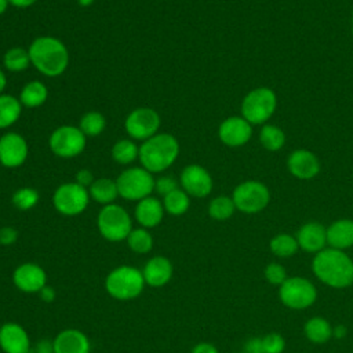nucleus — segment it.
<instances>
[{
	"instance_id": "nucleus-1",
	"label": "nucleus",
	"mask_w": 353,
	"mask_h": 353,
	"mask_svg": "<svg viewBox=\"0 0 353 353\" xmlns=\"http://www.w3.org/2000/svg\"><path fill=\"white\" fill-rule=\"evenodd\" d=\"M30 63L47 77L61 76L69 65L66 46L54 36L36 37L28 48Z\"/></svg>"
},
{
	"instance_id": "nucleus-2",
	"label": "nucleus",
	"mask_w": 353,
	"mask_h": 353,
	"mask_svg": "<svg viewBox=\"0 0 353 353\" xmlns=\"http://www.w3.org/2000/svg\"><path fill=\"white\" fill-rule=\"evenodd\" d=\"M314 274L334 288L349 287L353 283V261L342 250H321L313 259Z\"/></svg>"
},
{
	"instance_id": "nucleus-3",
	"label": "nucleus",
	"mask_w": 353,
	"mask_h": 353,
	"mask_svg": "<svg viewBox=\"0 0 353 353\" xmlns=\"http://www.w3.org/2000/svg\"><path fill=\"white\" fill-rule=\"evenodd\" d=\"M179 154L178 139L167 132H157L139 146V161L152 174L170 168Z\"/></svg>"
},
{
	"instance_id": "nucleus-4",
	"label": "nucleus",
	"mask_w": 353,
	"mask_h": 353,
	"mask_svg": "<svg viewBox=\"0 0 353 353\" xmlns=\"http://www.w3.org/2000/svg\"><path fill=\"white\" fill-rule=\"evenodd\" d=\"M142 270L130 265L114 268L105 279L106 292L117 301H131L141 295L145 288Z\"/></svg>"
},
{
	"instance_id": "nucleus-5",
	"label": "nucleus",
	"mask_w": 353,
	"mask_h": 353,
	"mask_svg": "<svg viewBox=\"0 0 353 353\" xmlns=\"http://www.w3.org/2000/svg\"><path fill=\"white\" fill-rule=\"evenodd\" d=\"M277 108L276 92L269 87H258L245 94L241 101V116L250 124H266Z\"/></svg>"
},
{
	"instance_id": "nucleus-6",
	"label": "nucleus",
	"mask_w": 353,
	"mask_h": 353,
	"mask_svg": "<svg viewBox=\"0 0 353 353\" xmlns=\"http://www.w3.org/2000/svg\"><path fill=\"white\" fill-rule=\"evenodd\" d=\"M101 236L108 241H123L132 230V221L127 210L119 204H108L101 208L97 218Z\"/></svg>"
},
{
	"instance_id": "nucleus-7",
	"label": "nucleus",
	"mask_w": 353,
	"mask_h": 353,
	"mask_svg": "<svg viewBox=\"0 0 353 353\" xmlns=\"http://www.w3.org/2000/svg\"><path fill=\"white\" fill-rule=\"evenodd\" d=\"M119 196L128 201H139L154 190V178L143 167L124 170L116 179Z\"/></svg>"
},
{
	"instance_id": "nucleus-8",
	"label": "nucleus",
	"mask_w": 353,
	"mask_h": 353,
	"mask_svg": "<svg viewBox=\"0 0 353 353\" xmlns=\"http://www.w3.org/2000/svg\"><path fill=\"white\" fill-rule=\"evenodd\" d=\"M236 210L245 214H256L269 204L270 193L265 183L259 181H244L239 183L232 193Z\"/></svg>"
},
{
	"instance_id": "nucleus-9",
	"label": "nucleus",
	"mask_w": 353,
	"mask_h": 353,
	"mask_svg": "<svg viewBox=\"0 0 353 353\" xmlns=\"http://www.w3.org/2000/svg\"><path fill=\"white\" fill-rule=\"evenodd\" d=\"M88 189L77 182H65L59 185L52 194L55 210L65 216H74L85 211L90 203Z\"/></svg>"
},
{
	"instance_id": "nucleus-10",
	"label": "nucleus",
	"mask_w": 353,
	"mask_h": 353,
	"mask_svg": "<svg viewBox=\"0 0 353 353\" xmlns=\"http://www.w3.org/2000/svg\"><path fill=\"white\" fill-rule=\"evenodd\" d=\"M87 143V137L79 127L61 125L55 128L48 139L51 152L62 159L79 156Z\"/></svg>"
},
{
	"instance_id": "nucleus-11",
	"label": "nucleus",
	"mask_w": 353,
	"mask_h": 353,
	"mask_svg": "<svg viewBox=\"0 0 353 353\" xmlns=\"http://www.w3.org/2000/svg\"><path fill=\"white\" fill-rule=\"evenodd\" d=\"M160 123V116L154 109L138 108L128 113L124 121V128L130 138L143 142L157 134Z\"/></svg>"
},
{
	"instance_id": "nucleus-12",
	"label": "nucleus",
	"mask_w": 353,
	"mask_h": 353,
	"mask_svg": "<svg viewBox=\"0 0 353 353\" xmlns=\"http://www.w3.org/2000/svg\"><path fill=\"white\" fill-rule=\"evenodd\" d=\"M316 296L314 285L303 277H290L280 287V299L291 309H305L316 301Z\"/></svg>"
},
{
	"instance_id": "nucleus-13",
	"label": "nucleus",
	"mask_w": 353,
	"mask_h": 353,
	"mask_svg": "<svg viewBox=\"0 0 353 353\" xmlns=\"http://www.w3.org/2000/svg\"><path fill=\"white\" fill-rule=\"evenodd\" d=\"M179 183L190 197L196 199L208 196L214 186L212 176L208 170L199 164L186 165L181 172Z\"/></svg>"
},
{
	"instance_id": "nucleus-14",
	"label": "nucleus",
	"mask_w": 353,
	"mask_h": 353,
	"mask_svg": "<svg viewBox=\"0 0 353 353\" xmlns=\"http://www.w3.org/2000/svg\"><path fill=\"white\" fill-rule=\"evenodd\" d=\"M26 139L18 132H6L0 137V164L7 168L21 167L28 159Z\"/></svg>"
},
{
	"instance_id": "nucleus-15",
	"label": "nucleus",
	"mask_w": 353,
	"mask_h": 353,
	"mask_svg": "<svg viewBox=\"0 0 353 353\" xmlns=\"http://www.w3.org/2000/svg\"><path fill=\"white\" fill-rule=\"evenodd\" d=\"M12 283L22 292L39 294L40 290L47 285V274L40 265L25 262L12 272Z\"/></svg>"
},
{
	"instance_id": "nucleus-16",
	"label": "nucleus",
	"mask_w": 353,
	"mask_h": 353,
	"mask_svg": "<svg viewBox=\"0 0 353 353\" xmlns=\"http://www.w3.org/2000/svg\"><path fill=\"white\" fill-rule=\"evenodd\" d=\"M218 137L226 146H243L252 137V124H250L243 116H230L219 124Z\"/></svg>"
},
{
	"instance_id": "nucleus-17",
	"label": "nucleus",
	"mask_w": 353,
	"mask_h": 353,
	"mask_svg": "<svg viewBox=\"0 0 353 353\" xmlns=\"http://www.w3.org/2000/svg\"><path fill=\"white\" fill-rule=\"evenodd\" d=\"M287 168L298 179H312L320 172V160L307 149H295L287 159Z\"/></svg>"
},
{
	"instance_id": "nucleus-18",
	"label": "nucleus",
	"mask_w": 353,
	"mask_h": 353,
	"mask_svg": "<svg viewBox=\"0 0 353 353\" xmlns=\"http://www.w3.org/2000/svg\"><path fill=\"white\" fill-rule=\"evenodd\" d=\"M0 349L4 353H30L32 345L26 330L17 323H4L0 327Z\"/></svg>"
},
{
	"instance_id": "nucleus-19",
	"label": "nucleus",
	"mask_w": 353,
	"mask_h": 353,
	"mask_svg": "<svg viewBox=\"0 0 353 353\" xmlns=\"http://www.w3.org/2000/svg\"><path fill=\"white\" fill-rule=\"evenodd\" d=\"M54 353H90L91 342L88 336L77 328L62 330L52 341Z\"/></svg>"
},
{
	"instance_id": "nucleus-20",
	"label": "nucleus",
	"mask_w": 353,
	"mask_h": 353,
	"mask_svg": "<svg viewBox=\"0 0 353 353\" xmlns=\"http://www.w3.org/2000/svg\"><path fill=\"white\" fill-rule=\"evenodd\" d=\"M172 272L171 261L163 255L152 256L142 269L145 283L153 288L165 285L171 280Z\"/></svg>"
},
{
	"instance_id": "nucleus-21",
	"label": "nucleus",
	"mask_w": 353,
	"mask_h": 353,
	"mask_svg": "<svg viewBox=\"0 0 353 353\" xmlns=\"http://www.w3.org/2000/svg\"><path fill=\"white\" fill-rule=\"evenodd\" d=\"M164 212L165 211L163 207V201L153 196H149L137 201L134 216L137 222L141 225V228L152 229L156 228L163 221Z\"/></svg>"
},
{
	"instance_id": "nucleus-22",
	"label": "nucleus",
	"mask_w": 353,
	"mask_h": 353,
	"mask_svg": "<svg viewBox=\"0 0 353 353\" xmlns=\"http://www.w3.org/2000/svg\"><path fill=\"white\" fill-rule=\"evenodd\" d=\"M298 245L306 252H319L327 243V229L317 222H307L301 226L296 234Z\"/></svg>"
},
{
	"instance_id": "nucleus-23",
	"label": "nucleus",
	"mask_w": 353,
	"mask_h": 353,
	"mask_svg": "<svg viewBox=\"0 0 353 353\" xmlns=\"http://www.w3.org/2000/svg\"><path fill=\"white\" fill-rule=\"evenodd\" d=\"M327 243L331 248L345 250L353 245V221L338 219L327 228Z\"/></svg>"
},
{
	"instance_id": "nucleus-24",
	"label": "nucleus",
	"mask_w": 353,
	"mask_h": 353,
	"mask_svg": "<svg viewBox=\"0 0 353 353\" xmlns=\"http://www.w3.org/2000/svg\"><path fill=\"white\" fill-rule=\"evenodd\" d=\"M47 98H48L47 85L39 80H32L22 87L18 99L22 106L28 109H36L41 106L47 101Z\"/></svg>"
},
{
	"instance_id": "nucleus-25",
	"label": "nucleus",
	"mask_w": 353,
	"mask_h": 353,
	"mask_svg": "<svg viewBox=\"0 0 353 353\" xmlns=\"http://www.w3.org/2000/svg\"><path fill=\"white\" fill-rule=\"evenodd\" d=\"M88 193L94 201H97L102 205L113 204L119 196L116 181H113L110 178L95 179L92 182V185L88 188Z\"/></svg>"
},
{
	"instance_id": "nucleus-26",
	"label": "nucleus",
	"mask_w": 353,
	"mask_h": 353,
	"mask_svg": "<svg viewBox=\"0 0 353 353\" xmlns=\"http://www.w3.org/2000/svg\"><path fill=\"white\" fill-rule=\"evenodd\" d=\"M22 105L10 94H0V130L11 127L21 116Z\"/></svg>"
},
{
	"instance_id": "nucleus-27",
	"label": "nucleus",
	"mask_w": 353,
	"mask_h": 353,
	"mask_svg": "<svg viewBox=\"0 0 353 353\" xmlns=\"http://www.w3.org/2000/svg\"><path fill=\"white\" fill-rule=\"evenodd\" d=\"M259 142L266 150L277 152L285 145V134L274 124H263L259 131Z\"/></svg>"
},
{
	"instance_id": "nucleus-28",
	"label": "nucleus",
	"mask_w": 353,
	"mask_h": 353,
	"mask_svg": "<svg viewBox=\"0 0 353 353\" xmlns=\"http://www.w3.org/2000/svg\"><path fill=\"white\" fill-rule=\"evenodd\" d=\"M189 205H190V196L183 189H179V188L163 197L164 211L174 216L183 215L189 210Z\"/></svg>"
},
{
	"instance_id": "nucleus-29",
	"label": "nucleus",
	"mask_w": 353,
	"mask_h": 353,
	"mask_svg": "<svg viewBox=\"0 0 353 353\" xmlns=\"http://www.w3.org/2000/svg\"><path fill=\"white\" fill-rule=\"evenodd\" d=\"M305 335L313 343H324L332 335L330 323L323 317H313L305 324Z\"/></svg>"
},
{
	"instance_id": "nucleus-30",
	"label": "nucleus",
	"mask_w": 353,
	"mask_h": 353,
	"mask_svg": "<svg viewBox=\"0 0 353 353\" xmlns=\"http://www.w3.org/2000/svg\"><path fill=\"white\" fill-rule=\"evenodd\" d=\"M3 63L8 72L19 73L30 65V57L28 50L22 47H11L6 51L3 57Z\"/></svg>"
},
{
	"instance_id": "nucleus-31",
	"label": "nucleus",
	"mask_w": 353,
	"mask_h": 353,
	"mask_svg": "<svg viewBox=\"0 0 353 353\" xmlns=\"http://www.w3.org/2000/svg\"><path fill=\"white\" fill-rule=\"evenodd\" d=\"M139 157V148L131 139H120L112 146V159L123 165L134 163Z\"/></svg>"
},
{
	"instance_id": "nucleus-32",
	"label": "nucleus",
	"mask_w": 353,
	"mask_h": 353,
	"mask_svg": "<svg viewBox=\"0 0 353 353\" xmlns=\"http://www.w3.org/2000/svg\"><path fill=\"white\" fill-rule=\"evenodd\" d=\"M130 250L135 254H148L153 248V237L145 228H135L125 239Z\"/></svg>"
},
{
	"instance_id": "nucleus-33",
	"label": "nucleus",
	"mask_w": 353,
	"mask_h": 353,
	"mask_svg": "<svg viewBox=\"0 0 353 353\" xmlns=\"http://www.w3.org/2000/svg\"><path fill=\"white\" fill-rule=\"evenodd\" d=\"M106 127V120L101 112L91 110L81 116L79 121V128L85 137H98Z\"/></svg>"
},
{
	"instance_id": "nucleus-34",
	"label": "nucleus",
	"mask_w": 353,
	"mask_h": 353,
	"mask_svg": "<svg viewBox=\"0 0 353 353\" xmlns=\"http://www.w3.org/2000/svg\"><path fill=\"white\" fill-rule=\"evenodd\" d=\"M236 205L232 197L218 196L208 204V215L215 221H226L234 214Z\"/></svg>"
},
{
	"instance_id": "nucleus-35",
	"label": "nucleus",
	"mask_w": 353,
	"mask_h": 353,
	"mask_svg": "<svg viewBox=\"0 0 353 353\" xmlns=\"http://www.w3.org/2000/svg\"><path fill=\"white\" fill-rule=\"evenodd\" d=\"M39 199H40V194L34 188L23 186V188L17 189L12 193L11 201L15 208H18L21 211H29L33 207H36V204L39 203Z\"/></svg>"
},
{
	"instance_id": "nucleus-36",
	"label": "nucleus",
	"mask_w": 353,
	"mask_h": 353,
	"mask_svg": "<svg viewBox=\"0 0 353 353\" xmlns=\"http://www.w3.org/2000/svg\"><path fill=\"white\" fill-rule=\"evenodd\" d=\"M298 240L291 234H277L270 240V250L277 256H291L298 250Z\"/></svg>"
},
{
	"instance_id": "nucleus-37",
	"label": "nucleus",
	"mask_w": 353,
	"mask_h": 353,
	"mask_svg": "<svg viewBox=\"0 0 353 353\" xmlns=\"http://www.w3.org/2000/svg\"><path fill=\"white\" fill-rule=\"evenodd\" d=\"M262 353H281L285 347V341L279 334H268L265 338L259 341Z\"/></svg>"
},
{
	"instance_id": "nucleus-38",
	"label": "nucleus",
	"mask_w": 353,
	"mask_h": 353,
	"mask_svg": "<svg viewBox=\"0 0 353 353\" xmlns=\"http://www.w3.org/2000/svg\"><path fill=\"white\" fill-rule=\"evenodd\" d=\"M265 277L272 284H283L287 280L285 269L279 263H269L265 269Z\"/></svg>"
},
{
	"instance_id": "nucleus-39",
	"label": "nucleus",
	"mask_w": 353,
	"mask_h": 353,
	"mask_svg": "<svg viewBox=\"0 0 353 353\" xmlns=\"http://www.w3.org/2000/svg\"><path fill=\"white\" fill-rule=\"evenodd\" d=\"M178 182L175 181V178L172 176H167V175H163L157 179H154V192H157V194L160 196H167L168 193L174 192L175 189H178Z\"/></svg>"
},
{
	"instance_id": "nucleus-40",
	"label": "nucleus",
	"mask_w": 353,
	"mask_h": 353,
	"mask_svg": "<svg viewBox=\"0 0 353 353\" xmlns=\"http://www.w3.org/2000/svg\"><path fill=\"white\" fill-rule=\"evenodd\" d=\"M18 239V230L12 226L0 228V245H12Z\"/></svg>"
},
{
	"instance_id": "nucleus-41",
	"label": "nucleus",
	"mask_w": 353,
	"mask_h": 353,
	"mask_svg": "<svg viewBox=\"0 0 353 353\" xmlns=\"http://www.w3.org/2000/svg\"><path fill=\"white\" fill-rule=\"evenodd\" d=\"M94 175L90 170L87 168H83V170H79L77 174H76V182L84 188H90L94 182Z\"/></svg>"
},
{
	"instance_id": "nucleus-42",
	"label": "nucleus",
	"mask_w": 353,
	"mask_h": 353,
	"mask_svg": "<svg viewBox=\"0 0 353 353\" xmlns=\"http://www.w3.org/2000/svg\"><path fill=\"white\" fill-rule=\"evenodd\" d=\"M30 353H54V343L50 339H41L30 349Z\"/></svg>"
},
{
	"instance_id": "nucleus-43",
	"label": "nucleus",
	"mask_w": 353,
	"mask_h": 353,
	"mask_svg": "<svg viewBox=\"0 0 353 353\" xmlns=\"http://www.w3.org/2000/svg\"><path fill=\"white\" fill-rule=\"evenodd\" d=\"M190 353H219L218 349L210 342H200L193 346Z\"/></svg>"
},
{
	"instance_id": "nucleus-44",
	"label": "nucleus",
	"mask_w": 353,
	"mask_h": 353,
	"mask_svg": "<svg viewBox=\"0 0 353 353\" xmlns=\"http://www.w3.org/2000/svg\"><path fill=\"white\" fill-rule=\"evenodd\" d=\"M39 295H40L41 301H44V302H47V303L54 302V299L57 298V292H55V290H54L51 285H44V287L40 290Z\"/></svg>"
},
{
	"instance_id": "nucleus-45",
	"label": "nucleus",
	"mask_w": 353,
	"mask_h": 353,
	"mask_svg": "<svg viewBox=\"0 0 353 353\" xmlns=\"http://www.w3.org/2000/svg\"><path fill=\"white\" fill-rule=\"evenodd\" d=\"M37 0H8L10 6H14L17 8H28L30 6H33Z\"/></svg>"
},
{
	"instance_id": "nucleus-46",
	"label": "nucleus",
	"mask_w": 353,
	"mask_h": 353,
	"mask_svg": "<svg viewBox=\"0 0 353 353\" xmlns=\"http://www.w3.org/2000/svg\"><path fill=\"white\" fill-rule=\"evenodd\" d=\"M346 334V328L343 325H338L335 330H332V335H335L336 338H341Z\"/></svg>"
},
{
	"instance_id": "nucleus-47",
	"label": "nucleus",
	"mask_w": 353,
	"mask_h": 353,
	"mask_svg": "<svg viewBox=\"0 0 353 353\" xmlns=\"http://www.w3.org/2000/svg\"><path fill=\"white\" fill-rule=\"evenodd\" d=\"M6 85H7V77H6V73L0 69V94H3Z\"/></svg>"
},
{
	"instance_id": "nucleus-48",
	"label": "nucleus",
	"mask_w": 353,
	"mask_h": 353,
	"mask_svg": "<svg viewBox=\"0 0 353 353\" xmlns=\"http://www.w3.org/2000/svg\"><path fill=\"white\" fill-rule=\"evenodd\" d=\"M8 6H10L8 0H0V15L6 12V10L8 8Z\"/></svg>"
},
{
	"instance_id": "nucleus-49",
	"label": "nucleus",
	"mask_w": 353,
	"mask_h": 353,
	"mask_svg": "<svg viewBox=\"0 0 353 353\" xmlns=\"http://www.w3.org/2000/svg\"><path fill=\"white\" fill-rule=\"evenodd\" d=\"M94 1H95V0H77V3H79L80 7H90V6L94 4Z\"/></svg>"
},
{
	"instance_id": "nucleus-50",
	"label": "nucleus",
	"mask_w": 353,
	"mask_h": 353,
	"mask_svg": "<svg viewBox=\"0 0 353 353\" xmlns=\"http://www.w3.org/2000/svg\"><path fill=\"white\" fill-rule=\"evenodd\" d=\"M352 33H353V14H352Z\"/></svg>"
}]
</instances>
